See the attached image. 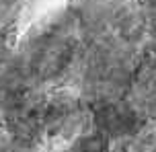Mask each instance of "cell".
I'll return each mask as SVG.
<instances>
[{"label":"cell","instance_id":"cell-2","mask_svg":"<svg viewBox=\"0 0 156 152\" xmlns=\"http://www.w3.org/2000/svg\"><path fill=\"white\" fill-rule=\"evenodd\" d=\"M138 8L148 25V29L156 31V0H138Z\"/></svg>","mask_w":156,"mask_h":152},{"label":"cell","instance_id":"cell-1","mask_svg":"<svg viewBox=\"0 0 156 152\" xmlns=\"http://www.w3.org/2000/svg\"><path fill=\"white\" fill-rule=\"evenodd\" d=\"M78 48L80 33L76 15H51V19L39 23L37 29L23 39L15 51V62L33 88L47 87L74 66Z\"/></svg>","mask_w":156,"mask_h":152}]
</instances>
